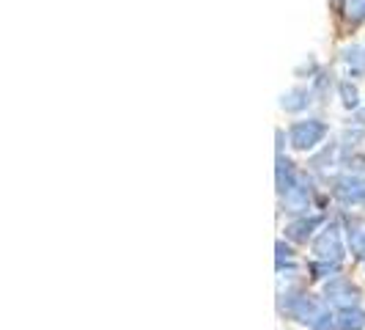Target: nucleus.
I'll use <instances>...</instances> for the list:
<instances>
[{"mask_svg": "<svg viewBox=\"0 0 365 330\" xmlns=\"http://www.w3.org/2000/svg\"><path fill=\"white\" fill-rule=\"evenodd\" d=\"M324 300H327L329 306H335L338 311L354 309V306H360V289L349 278L335 275V278H329L327 284H324Z\"/></svg>", "mask_w": 365, "mask_h": 330, "instance_id": "obj_4", "label": "nucleus"}, {"mask_svg": "<svg viewBox=\"0 0 365 330\" xmlns=\"http://www.w3.org/2000/svg\"><path fill=\"white\" fill-rule=\"evenodd\" d=\"M280 309L289 314L294 322L308 325V328H313V325L322 319V314L327 311V309L308 292H286V300L280 303Z\"/></svg>", "mask_w": 365, "mask_h": 330, "instance_id": "obj_3", "label": "nucleus"}, {"mask_svg": "<svg viewBox=\"0 0 365 330\" xmlns=\"http://www.w3.org/2000/svg\"><path fill=\"white\" fill-rule=\"evenodd\" d=\"M346 14L351 22H365V0H349Z\"/></svg>", "mask_w": 365, "mask_h": 330, "instance_id": "obj_15", "label": "nucleus"}, {"mask_svg": "<svg viewBox=\"0 0 365 330\" xmlns=\"http://www.w3.org/2000/svg\"><path fill=\"white\" fill-rule=\"evenodd\" d=\"M344 234H346V245L351 256L365 261V218L360 215H344Z\"/></svg>", "mask_w": 365, "mask_h": 330, "instance_id": "obj_6", "label": "nucleus"}, {"mask_svg": "<svg viewBox=\"0 0 365 330\" xmlns=\"http://www.w3.org/2000/svg\"><path fill=\"white\" fill-rule=\"evenodd\" d=\"M311 193L313 190L311 184H308V179L299 174L297 184H294L286 196H280V199H283V206L289 212H294V215H308V209H311Z\"/></svg>", "mask_w": 365, "mask_h": 330, "instance_id": "obj_7", "label": "nucleus"}, {"mask_svg": "<svg viewBox=\"0 0 365 330\" xmlns=\"http://www.w3.org/2000/svg\"><path fill=\"white\" fill-rule=\"evenodd\" d=\"M283 259H286V261H294V251L283 242V239H277V264H280Z\"/></svg>", "mask_w": 365, "mask_h": 330, "instance_id": "obj_16", "label": "nucleus"}, {"mask_svg": "<svg viewBox=\"0 0 365 330\" xmlns=\"http://www.w3.org/2000/svg\"><path fill=\"white\" fill-rule=\"evenodd\" d=\"M341 61H344V66H346V72L351 77H363L365 74V47H360V44L344 47Z\"/></svg>", "mask_w": 365, "mask_h": 330, "instance_id": "obj_11", "label": "nucleus"}, {"mask_svg": "<svg viewBox=\"0 0 365 330\" xmlns=\"http://www.w3.org/2000/svg\"><path fill=\"white\" fill-rule=\"evenodd\" d=\"M338 94H341V102L346 110L360 108V89L351 80H338Z\"/></svg>", "mask_w": 365, "mask_h": 330, "instance_id": "obj_13", "label": "nucleus"}, {"mask_svg": "<svg viewBox=\"0 0 365 330\" xmlns=\"http://www.w3.org/2000/svg\"><path fill=\"white\" fill-rule=\"evenodd\" d=\"M308 273H311L313 281H329V278H335V275L341 273V264H332V261H311L308 264Z\"/></svg>", "mask_w": 365, "mask_h": 330, "instance_id": "obj_14", "label": "nucleus"}, {"mask_svg": "<svg viewBox=\"0 0 365 330\" xmlns=\"http://www.w3.org/2000/svg\"><path fill=\"white\" fill-rule=\"evenodd\" d=\"M329 127L322 121V119H302V121H294L289 127V146L294 151H316V149L324 144Z\"/></svg>", "mask_w": 365, "mask_h": 330, "instance_id": "obj_2", "label": "nucleus"}, {"mask_svg": "<svg viewBox=\"0 0 365 330\" xmlns=\"http://www.w3.org/2000/svg\"><path fill=\"white\" fill-rule=\"evenodd\" d=\"M332 196L335 201H341L344 206H357L365 204V179L360 174H344L332 182Z\"/></svg>", "mask_w": 365, "mask_h": 330, "instance_id": "obj_5", "label": "nucleus"}, {"mask_svg": "<svg viewBox=\"0 0 365 330\" xmlns=\"http://www.w3.org/2000/svg\"><path fill=\"white\" fill-rule=\"evenodd\" d=\"M346 234H344V223L338 220H329L327 226L316 234L313 239V256L319 261H332V264H341L346 259Z\"/></svg>", "mask_w": 365, "mask_h": 330, "instance_id": "obj_1", "label": "nucleus"}, {"mask_svg": "<svg viewBox=\"0 0 365 330\" xmlns=\"http://www.w3.org/2000/svg\"><path fill=\"white\" fill-rule=\"evenodd\" d=\"M324 220H327L324 215H297L286 226V239H292V242H308Z\"/></svg>", "mask_w": 365, "mask_h": 330, "instance_id": "obj_8", "label": "nucleus"}, {"mask_svg": "<svg viewBox=\"0 0 365 330\" xmlns=\"http://www.w3.org/2000/svg\"><path fill=\"white\" fill-rule=\"evenodd\" d=\"M299 179V171L294 168L292 160H286L283 154H277V174H274V182H277V193L286 196L294 184Z\"/></svg>", "mask_w": 365, "mask_h": 330, "instance_id": "obj_9", "label": "nucleus"}, {"mask_svg": "<svg viewBox=\"0 0 365 330\" xmlns=\"http://www.w3.org/2000/svg\"><path fill=\"white\" fill-rule=\"evenodd\" d=\"M311 91L308 89H289V91L280 96V108L286 110V113H302V110H308L311 105Z\"/></svg>", "mask_w": 365, "mask_h": 330, "instance_id": "obj_10", "label": "nucleus"}, {"mask_svg": "<svg viewBox=\"0 0 365 330\" xmlns=\"http://www.w3.org/2000/svg\"><path fill=\"white\" fill-rule=\"evenodd\" d=\"M335 319H338V330H363L365 328V311L360 309V306L338 311L335 314Z\"/></svg>", "mask_w": 365, "mask_h": 330, "instance_id": "obj_12", "label": "nucleus"}]
</instances>
